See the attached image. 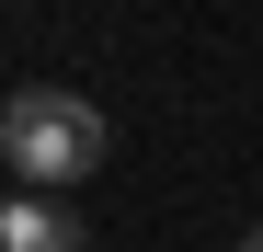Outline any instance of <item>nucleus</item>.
Masks as SVG:
<instances>
[{
	"label": "nucleus",
	"mask_w": 263,
	"mask_h": 252,
	"mask_svg": "<svg viewBox=\"0 0 263 252\" xmlns=\"http://www.w3.org/2000/svg\"><path fill=\"white\" fill-rule=\"evenodd\" d=\"M0 252H92V229H80V206H58V195H12L0 206Z\"/></svg>",
	"instance_id": "nucleus-2"
},
{
	"label": "nucleus",
	"mask_w": 263,
	"mask_h": 252,
	"mask_svg": "<svg viewBox=\"0 0 263 252\" xmlns=\"http://www.w3.org/2000/svg\"><path fill=\"white\" fill-rule=\"evenodd\" d=\"M240 252H263V229H252V241H240Z\"/></svg>",
	"instance_id": "nucleus-3"
},
{
	"label": "nucleus",
	"mask_w": 263,
	"mask_h": 252,
	"mask_svg": "<svg viewBox=\"0 0 263 252\" xmlns=\"http://www.w3.org/2000/svg\"><path fill=\"white\" fill-rule=\"evenodd\" d=\"M103 149H115V126L103 103H80V92H0V160H12V184H80V172H103Z\"/></svg>",
	"instance_id": "nucleus-1"
}]
</instances>
